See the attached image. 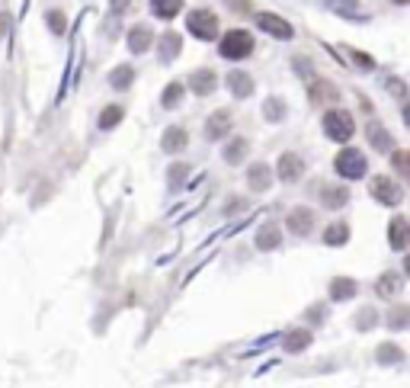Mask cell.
Segmentation results:
<instances>
[{
	"label": "cell",
	"mask_w": 410,
	"mask_h": 388,
	"mask_svg": "<svg viewBox=\"0 0 410 388\" xmlns=\"http://www.w3.org/2000/svg\"><path fill=\"white\" fill-rule=\"evenodd\" d=\"M228 132H231V113L228 109H218V113H212L208 119H205V129H202L205 141H221Z\"/></svg>",
	"instance_id": "8992f818"
},
{
	"label": "cell",
	"mask_w": 410,
	"mask_h": 388,
	"mask_svg": "<svg viewBox=\"0 0 410 388\" xmlns=\"http://www.w3.org/2000/svg\"><path fill=\"white\" fill-rule=\"evenodd\" d=\"M407 305H401V308H397V312L395 314H391V328H395V331H401L404 328V324H407Z\"/></svg>",
	"instance_id": "d590c367"
},
{
	"label": "cell",
	"mask_w": 410,
	"mask_h": 388,
	"mask_svg": "<svg viewBox=\"0 0 410 388\" xmlns=\"http://www.w3.org/2000/svg\"><path fill=\"white\" fill-rule=\"evenodd\" d=\"M186 26H190V32L196 39H215L218 36V16L212 13V10H192L190 20H186Z\"/></svg>",
	"instance_id": "277c9868"
},
{
	"label": "cell",
	"mask_w": 410,
	"mask_h": 388,
	"mask_svg": "<svg viewBox=\"0 0 410 388\" xmlns=\"http://www.w3.org/2000/svg\"><path fill=\"white\" fill-rule=\"evenodd\" d=\"M308 343H311V331L298 328V331H292V334L285 337V353H302Z\"/></svg>",
	"instance_id": "603a6c76"
},
{
	"label": "cell",
	"mask_w": 410,
	"mask_h": 388,
	"mask_svg": "<svg viewBox=\"0 0 410 388\" xmlns=\"http://www.w3.org/2000/svg\"><path fill=\"white\" fill-rule=\"evenodd\" d=\"M190 145V135H186V129H180V125H174V129L164 132V138H160V148L167 154H176L183 151V148Z\"/></svg>",
	"instance_id": "2e32d148"
},
{
	"label": "cell",
	"mask_w": 410,
	"mask_h": 388,
	"mask_svg": "<svg viewBox=\"0 0 410 388\" xmlns=\"http://www.w3.org/2000/svg\"><path fill=\"white\" fill-rule=\"evenodd\" d=\"M365 135H369V145H372L375 151H381V154L395 151V138H391V132L381 129V122H369V125H365Z\"/></svg>",
	"instance_id": "30bf717a"
},
{
	"label": "cell",
	"mask_w": 410,
	"mask_h": 388,
	"mask_svg": "<svg viewBox=\"0 0 410 388\" xmlns=\"http://www.w3.org/2000/svg\"><path fill=\"white\" fill-rule=\"evenodd\" d=\"M353 132H356L353 113H346V109H330V113H324V135L327 138H334V141H350Z\"/></svg>",
	"instance_id": "6da1fadb"
},
{
	"label": "cell",
	"mask_w": 410,
	"mask_h": 388,
	"mask_svg": "<svg viewBox=\"0 0 410 388\" xmlns=\"http://www.w3.org/2000/svg\"><path fill=\"white\" fill-rule=\"evenodd\" d=\"M353 58H356V64H362V68H375V61L369 58V55H362V52H353Z\"/></svg>",
	"instance_id": "f35d334b"
},
{
	"label": "cell",
	"mask_w": 410,
	"mask_h": 388,
	"mask_svg": "<svg viewBox=\"0 0 410 388\" xmlns=\"http://www.w3.org/2000/svg\"><path fill=\"white\" fill-rule=\"evenodd\" d=\"M167 174H170V186H180V183L186 180V174H190V167H186V164H174Z\"/></svg>",
	"instance_id": "836d02e7"
},
{
	"label": "cell",
	"mask_w": 410,
	"mask_h": 388,
	"mask_svg": "<svg viewBox=\"0 0 410 388\" xmlns=\"http://www.w3.org/2000/svg\"><path fill=\"white\" fill-rule=\"evenodd\" d=\"M263 113H266V119L269 122H282V116H285V103H282L279 97H269L266 99V106H263Z\"/></svg>",
	"instance_id": "f1b7e54d"
},
{
	"label": "cell",
	"mask_w": 410,
	"mask_h": 388,
	"mask_svg": "<svg viewBox=\"0 0 410 388\" xmlns=\"http://www.w3.org/2000/svg\"><path fill=\"white\" fill-rule=\"evenodd\" d=\"M132 81H135V68H129V64H119V68L109 74V84H113L115 90H129Z\"/></svg>",
	"instance_id": "d4e9b609"
},
{
	"label": "cell",
	"mask_w": 410,
	"mask_h": 388,
	"mask_svg": "<svg viewBox=\"0 0 410 388\" xmlns=\"http://www.w3.org/2000/svg\"><path fill=\"white\" fill-rule=\"evenodd\" d=\"M391 154H395V167L401 170V174H407V154L404 151H391Z\"/></svg>",
	"instance_id": "74e56055"
},
{
	"label": "cell",
	"mask_w": 410,
	"mask_h": 388,
	"mask_svg": "<svg viewBox=\"0 0 410 388\" xmlns=\"http://www.w3.org/2000/svg\"><path fill=\"white\" fill-rule=\"evenodd\" d=\"M285 225H289V231L295 237H308L314 228V212L311 209H295V212H289V219H285Z\"/></svg>",
	"instance_id": "9c48e42d"
},
{
	"label": "cell",
	"mask_w": 410,
	"mask_h": 388,
	"mask_svg": "<svg viewBox=\"0 0 410 388\" xmlns=\"http://www.w3.org/2000/svg\"><path fill=\"white\" fill-rule=\"evenodd\" d=\"M379 363H401V347H395V343H381Z\"/></svg>",
	"instance_id": "d6a6232c"
},
{
	"label": "cell",
	"mask_w": 410,
	"mask_h": 388,
	"mask_svg": "<svg viewBox=\"0 0 410 388\" xmlns=\"http://www.w3.org/2000/svg\"><path fill=\"white\" fill-rule=\"evenodd\" d=\"M372 196L379 199L381 206H397L404 199V190L391 180V176H379V180H372Z\"/></svg>",
	"instance_id": "5b68a950"
},
{
	"label": "cell",
	"mask_w": 410,
	"mask_h": 388,
	"mask_svg": "<svg viewBox=\"0 0 410 388\" xmlns=\"http://www.w3.org/2000/svg\"><path fill=\"white\" fill-rule=\"evenodd\" d=\"M122 122V106H106L99 113V129H115Z\"/></svg>",
	"instance_id": "f546056e"
},
{
	"label": "cell",
	"mask_w": 410,
	"mask_h": 388,
	"mask_svg": "<svg viewBox=\"0 0 410 388\" xmlns=\"http://www.w3.org/2000/svg\"><path fill=\"white\" fill-rule=\"evenodd\" d=\"M276 170H279V180L282 183H295L298 176L304 174V160L298 158L295 151H285V154H279V164H276Z\"/></svg>",
	"instance_id": "52a82bcc"
},
{
	"label": "cell",
	"mask_w": 410,
	"mask_h": 388,
	"mask_svg": "<svg viewBox=\"0 0 410 388\" xmlns=\"http://www.w3.org/2000/svg\"><path fill=\"white\" fill-rule=\"evenodd\" d=\"M308 97H311V103H330V99H337V87L330 84V81H314L311 90H308Z\"/></svg>",
	"instance_id": "44dd1931"
},
{
	"label": "cell",
	"mask_w": 410,
	"mask_h": 388,
	"mask_svg": "<svg viewBox=\"0 0 410 388\" xmlns=\"http://www.w3.org/2000/svg\"><path fill=\"white\" fill-rule=\"evenodd\" d=\"M157 42H160V58L164 61H174L176 55H180V48H183V39L176 36V32H164Z\"/></svg>",
	"instance_id": "ffe728a7"
},
{
	"label": "cell",
	"mask_w": 410,
	"mask_h": 388,
	"mask_svg": "<svg viewBox=\"0 0 410 388\" xmlns=\"http://www.w3.org/2000/svg\"><path fill=\"white\" fill-rule=\"evenodd\" d=\"M356 324H359V331H372V324H375V312H372V308H365V312L356 318Z\"/></svg>",
	"instance_id": "e575fe53"
},
{
	"label": "cell",
	"mask_w": 410,
	"mask_h": 388,
	"mask_svg": "<svg viewBox=\"0 0 410 388\" xmlns=\"http://www.w3.org/2000/svg\"><path fill=\"white\" fill-rule=\"evenodd\" d=\"M330 7H334V13H343L350 20L359 16V0H330Z\"/></svg>",
	"instance_id": "4dcf8cb0"
},
{
	"label": "cell",
	"mask_w": 410,
	"mask_h": 388,
	"mask_svg": "<svg viewBox=\"0 0 410 388\" xmlns=\"http://www.w3.org/2000/svg\"><path fill=\"white\" fill-rule=\"evenodd\" d=\"M356 292H359V282L350 279V276H337V279L330 282V298H334V302H350Z\"/></svg>",
	"instance_id": "5bb4252c"
},
{
	"label": "cell",
	"mask_w": 410,
	"mask_h": 388,
	"mask_svg": "<svg viewBox=\"0 0 410 388\" xmlns=\"http://www.w3.org/2000/svg\"><path fill=\"white\" fill-rule=\"evenodd\" d=\"M247 183H250V190L266 193L269 186H273V174H269V167H266V164H253V167L247 170Z\"/></svg>",
	"instance_id": "e0dca14e"
},
{
	"label": "cell",
	"mask_w": 410,
	"mask_h": 388,
	"mask_svg": "<svg viewBox=\"0 0 410 388\" xmlns=\"http://www.w3.org/2000/svg\"><path fill=\"white\" fill-rule=\"evenodd\" d=\"M151 46H154V32L148 29V26H132V29H129V48H132V52L145 55Z\"/></svg>",
	"instance_id": "4fadbf2b"
},
{
	"label": "cell",
	"mask_w": 410,
	"mask_h": 388,
	"mask_svg": "<svg viewBox=\"0 0 410 388\" xmlns=\"http://www.w3.org/2000/svg\"><path fill=\"white\" fill-rule=\"evenodd\" d=\"M218 52H221V58H231V61L247 58V55H253V36L250 32H243V29L228 32V36L221 39Z\"/></svg>",
	"instance_id": "3957f363"
},
{
	"label": "cell",
	"mask_w": 410,
	"mask_h": 388,
	"mask_svg": "<svg viewBox=\"0 0 410 388\" xmlns=\"http://www.w3.org/2000/svg\"><path fill=\"white\" fill-rule=\"evenodd\" d=\"M257 20V26L263 32H269V36H276V39H292V26L282 20V16H276V13H257L253 16Z\"/></svg>",
	"instance_id": "ba28073f"
},
{
	"label": "cell",
	"mask_w": 410,
	"mask_h": 388,
	"mask_svg": "<svg viewBox=\"0 0 410 388\" xmlns=\"http://www.w3.org/2000/svg\"><path fill=\"white\" fill-rule=\"evenodd\" d=\"M334 167L343 180H359V176H365V170H369V160H365V154L359 151V148H343V151L337 154Z\"/></svg>",
	"instance_id": "7a4b0ae2"
},
{
	"label": "cell",
	"mask_w": 410,
	"mask_h": 388,
	"mask_svg": "<svg viewBox=\"0 0 410 388\" xmlns=\"http://www.w3.org/2000/svg\"><path fill=\"white\" fill-rule=\"evenodd\" d=\"M247 151H250L247 138H234V141H228V148H225V160H228V164H241V160L247 158Z\"/></svg>",
	"instance_id": "484cf974"
},
{
	"label": "cell",
	"mask_w": 410,
	"mask_h": 388,
	"mask_svg": "<svg viewBox=\"0 0 410 388\" xmlns=\"http://www.w3.org/2000/svg\"><path fill=\"white\" fill-rule=\"evenodd\" d=\"M125 7H132V0H113V10H115V13H122Z\"/></svg>",
	"instance_id": "60d3db41"
},
{
	"label": "cell",
	"mask_w": 410,
	"mask_h": 388,
	"mask_svg": "<svg viewBox=\"0 0 410 388\" xmlns=\"http://www.w3.org/2000/svg\"><path fill=\"white\" fill-rule=\"evenodd\" d=\"M45 20H48V29H52L55 36H61V32L68 29V20H64V13H61V10H48Z\"/></svg>",
	"instance_id": "1f68e13d"
},
{
	"label": "cell",
	"mask_w": 410,
	"mask_h": 388,
	"mask_svg": "<svg viewBox=\"0 0 410 388\" xmlns=\"http://www.w3.org/2000/svg\"><path fill=\"white\" fill-rule=\"evenodd\" d=\"M407 241H410V225L404 215H397V219L391 221V247H395V251H404Z\"/></svg>",
	"instance_id": "d6986e66"
},
{
	"label": "cell",
	"mask_w": 410,
	"mask_h": 388,
	"mask_svg": "<svg viewBox=\"0 0 410 388\" xmlns=\"http://www.w3.org/2000/svg\"><path fill=\"white\" fill-rule=\"evenodd\" d=\"M228 90H231V97L247 99L253 93V77L247 74V71H231L228 74Z\"/></svg>",
	"instance_id": "8fae6325"
},
{
	"label": "cell",
	"mask_w": 410,
	"mask_h": 388,
	"mask_svg": "<svg viewBox=\"0 0 410 388\" xmlns=\"http://www.w3.org/2000/svg\"><path fill=\"white\" fill-rule=\"evenodd\" d=\"M183 0H151V10L157 20H174L176 13H180Z\"/></svg>",
	"instance_id": "cb8c5ba5"
},
{
	"label": "cell",
	"mask_w": 410,
	"mask_h": 388,
	"mask_svg": "<svg viewBox=\"0 0 410 388\" xmlns=\"http://www.w3.org/2000/svg\"><path fill=\"white\" fill-rule=\"evenodd\" d=\"M215 84H218V77H215V71H208V68L192 71V77H190V87H192L196 97H208V93L215 90Z\"/></svg>",
	"instance_id": "7c38bea8"
},
{
	"label": "cell",
	"mask_w": 410,
	"mask_h": 388,
	"mask_svg": "<svg viewBox=\"0 0 410 388\" xmlns=\"http://www.w3.org/2000/svg\"><path fill=\"white\" fill-rule=\"evenodd\" d=\"M397 4H407V0H397Z\"/></svg>",
	"instance_id": "b9f144b4"
},
{
	"label": "cell",
	"mask_w": 410,
	"mask_h": 388,
	"mask_svg": "<svg viewBox=\"0 0 410 388\" xmlns=\"http://www.w3.org/2000/svg\"><path fill=\"white\" fill-rule=\"evenodd\" d=\"M324 241L330 244V247H343V244L350 241V225H346V221H334V225L324 231Z\"/></svg>",
	"instance_id": "7402d4cb"
},
{
	"label": "cell",
	"mask_w": 410,
	"mask_h": 388,
	"mask_svg": "<svg viewBox=\"0 0 410 388\" xmlns=\"http://www.w3.org/2000/svg\"><path fill=\"white\" fill-rule=\"evenodd\" d=\"M401 286H404V276H397V273H385L379 282H375V292H379V296H395V292L401 289Z\"/></svg>",
	"instance_id": "4316f807"
},
{
	"label": "cell",
	"mask_w": 410,
	"mask_h": 388,
	"mask_svg": "<svg viewBox=\"0 0 410 388\" xmlns=\"http://www.w3.org/2000/svg\"><path fill=\"white\" fill-rule=\"evenodd\" d=\"M279 244H282V231H279V225L266 221L263 228L257 231V251H276Z\"/></svg>",
	"instance_id": "9a60e30c"
},
{
	"label": "cell",
	"mask_w": 410,
	"mask_h": 388,
	"mask_svg": "<svg viewBox=\"0 0 410 388\" xmlns=\"http://www.w3.org/2000/svg\"><path fill=\"white\" fill-rule=\"evenodd\" d=\"M183 93H186V87L183 84H167V90H164V97H160V106L164 109H174V106H180V99H183Z\"/></svg>",
	"instance_id": "83f0119b"
},
{
	"label": "cell",
	"mask_w": 410,
	"mask_h": 388,
	"mask_svg": "<svg viewBox=\"0 0 410 388\" xmlns=\"http://www.w3.org/2000/svg\"><path fill=\"white\" fill-rule=\"evenodd\" d=\"M388 90H391V93H395V97H407V87H404L401 84V81H395V77H391V81H388Z\"/></svg>",
	"instance_id": "8d00e7d4"
},
{
	"label": "cell",
	"mask_w": 410,
	"mask_h": 388,
	"mask_svg": "<svg viewBox=\"0 0 410 388\" xmlns=\"http://www.w3.org/2000/svg\"><path fill=\"white\" fill-rule=\"evenodd\" d=\"M320 202H324L327 209H343L350 202V190H346V186H324V190H320Z\"/></svg>",
	"instance_id": "ac0fdd59"
},
{
	"label": "cell",
	"mask_w": 410,
	"mask_h": 388,
	"mask_svg": "<svg viewBox=\"0 0 410 388\" xmlns=\"http://www.w3.org/2000/svg\"><path fill=\"white\" fill-rule=\"evenodd\" d=\"M7 29H10V16H7V13H0V39L7 36Z\"/></svg>",
	"instance_id": "ab89813d"
}]
</instances>
